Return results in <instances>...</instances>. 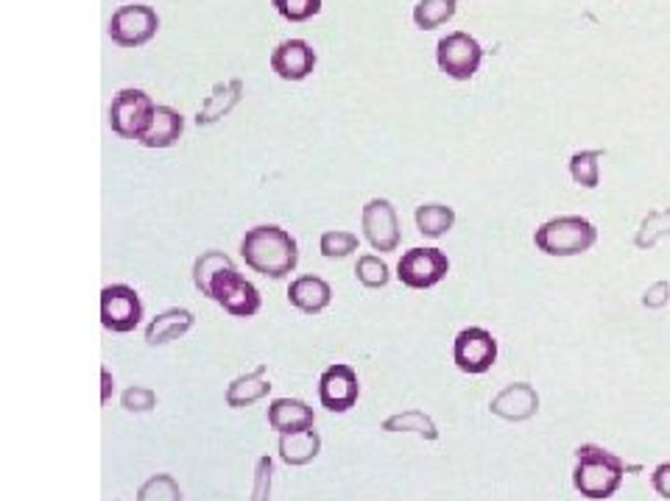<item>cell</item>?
<instances>
[{
	"label": "cell",
	"mask_w": 670,
	"mask_h": 501,
	"mask_svg": "<svg viewBox=\"0 0 670 501\" xmlns=\"http://www.w3.org/2000/svg\"><path fill=\"white\" fill-rule=\"evenodd\" d=\"M193 282L202 295L224 306L235 317H251L260 312V290L235 271L233 260L224 251H205L193 265Z\"/></svg>",
	"instance_id": "1"
},
{
	"label": "cell",
	"mask_w": 670,
	"mask_h": 501,
	"mask_svg": "<svg viewBox=\"0 0 670 501\" xmlns=\"http://www.w3.org/2000/svg\"><path fill=\"white\" fill-rule=\"evenodd\" d=\"M240 257L255 273L268 279H286L297 268V240L275 223L255 226L240 240Z\"/></svg>",
	"instance_id": "2"
},
{
	"label": "cell",
	"mask_w": 670,
	"mask_h": 501,
	"mask_svg": "<svg viewBox=\"0 0 670 501\" xmlns=\"http://www.w3.org/2000/svg\"><path fill=\"white\" fill-rule=\"evenodd\" d=\"M626 477V462L600 446H578L576 468H573V488L584 499H609L620 490Z\"/></svg>",
	"instance_id": "3"
},
{
	"label": "cell",
	"mask_w": 670,
	"mask_h": 501,
	"mask_svg": "<svg viewBox=\"0 0 670 501\" xmlns=\"http://www.w3.org/2000/svg\"><path fill=\"white\" fill-rule=\"evenodd\" d=\"M595 242H598V229H595L592 220L581 218V215H561V218L545 220L534 231L536 251L548 257L587 254Z\"/></svg>",
	"instance_id": "4"
},
{
	"label": "cell",
	"mask_w": 670,
	"mask_h": 501,
	"mask_svg": "<svg viewBox=\"0 0 670 501\" xmlns=\"http://www.w3.org/2000/svg\"><path fill=\"white\" fill-rule=\"evenodd\" d=\"M154 112H157V106H154V101L143 90H121L112 98L110 126L117 137L137 139L141 143L148 128H152Z\"/></svg>",
	"instance_id": "5"
},
{
	"label": "cell",
	"mask_w": 670,
	"mask_h": 501,
	"mask_svg": "<svg viewBox=\"0 0 670 501\" xmlns=\"http://www.w3.org/2000/svg\"><path fill=\"white\" fill-rule=\"evenodd\" d=\"M450 273V260L442 248H411L396 262V279L411 290L436 288Z\"/></svg>",
	"instance_id": "6"
},
{
	"label": "cell",
	"mask_w": 670,
	"mask_h": 501,
	"mask_svg": "<svg viewBox=\"0 0 670 501\" xmlns=\"http://www.w3.org/2000/svg\"><path fill=\"white\" fill-rule=\"evenodd\" d=\"M481 59H484V48L466 31H453V34L442 36L436 45L439 70L455 81L473 79L481 67Z\"/></svg>",
	"instance_id": "7"
},
{
	"label": "cell",
	"mask_w": 670,
	"mask_h": 501,
	"mask_svg": "<svg viewBox=\"0 0 670 501\" xmlns=\"http://www.w3.org/2000/svg\"><path fill=\"white\" fill-rule=\"evenodd\" d=\"M143 301L128 284H110L101 290V323L115 334H128L141 326Z\"/></svg>",
	"instance_id": "8"
},
{
	"label": "cell",
	"mask_w": 670,
	"mask_h": 501,
	"mask_svg": "<svg viewBox=\"0 0 670 501\" xmlns=\"http://www.w3.org/2000/svg\"><path fill=\"white\" fill-rule=\"evenodd\" d=\"M497 359V341L481 326L461 328L453 343V363L461 374H486Z\"/></svg>",
	"instance_id": "9"
},
{
	"label": "cell",
	"mask_w": 670,
	"mask_h": 501,
	"mask_svg": "<svg viewBox=\"0 0 670 501\" xmlns=\"http://www.w3.org/2000/svg\"><path fill=\"white\" fill-rule=\"evenodd\" d=\"M159 29V18L146 3H134V7H121L110 20V40L121 48H141L148 40H154Z\"/></svg>",
	"instance_id": "10"
},
{
	"label": "cell",
	"mask_w": 670,
	"mask_h": 501,
	"mask_svg": "<svg viewBox=\"0 0 670 501\" xmlns=\"http://www.w3.org/2000/svg\"><path fill=\"white\" fill-rule=\"evenodd\" d=\"M361 398L358 374L344 363H336L319 376V401L330 413H350Z\"/></svg>",
	"instance_id": "11"
},
{
	"label": "cell",
	"mask_w": 670,
	"mask_h": 501,
	"mask_svg": "<svg viewBox=\"0 0 670 501\" xmlns=\"http://www.w3.org/2000/svg\"><path fill=\"white\" fill-rule=\"evenodd\" d=\"M363 234H367L369 246L374 251H396L400 248V223H396V212L391 207V201L385 198H372V201L363 207Z\"/></svg>",
	"instance_id": "12"
},
{
	"label": "cell",
	"mask_w": 670,
	"mask_h": 501,
	"mask_svg": "<svg viewBox=\"0 0 670 501\" xmlns=\"http://www.w3.org/2000/svg\"><path fill=\"white\" fill-rule=\"evenodd\" d=\"M536 409H539V393L528 382H514L489 401V413L512 424L528 421L536 415Z\"/></svg>",
	"instance_id": "13"
},
{
	"label": "cell",
	"mask_w": 670,
	"mask_h": 501,
	"mask_svg": "<svg viewBox=\"0 0 670 501\" xmlns=\"http://www.w3.org/2000/svg\"><path fill=\"white\" fill-rule=\"evenodd\" d=\"M316 67V51L305 40H286L271 51V70L282 81H305Z\"/></svg>",
	"instance_id": "14"
},
{
	"label": "cell",
	"mask_w": 670,
	"mask_h": 501,
	"mask_svg": "<svg viewBox=\"0 0 670 501\" xmlns=\"http://www.w3.org/2000/svg\"><path fill=\"white\" fill-rule=\"evenodd\" d=\"M268 427L277 429L280 435H297L305 432V429H313V407H308L302 398H275L268 404Z\"/></svg>",
	"instance_id": "15"
},
{
	"label": "cell",
	"mask_w": 670,
	"mask_h": 501,
	"mask_svg": "<svg viewBox=\"0 0 670 501\" xmlns=\"http://www.w3.org/2000/svg\"><path fill=\"white\" fill-rule=\"evenodd\" d=\"M288 301L291 306H297L305 315H319L330 306L332 290L324 279L319 276H299L293 279L291 288H288Z\"/></svg>",
	"instance_id": "16"
},
{
	"label": "cell",
	"mask_w": 670,
	"mask_h": 501,
	"mask_svg": "<svg viewBox=\"0 0 670 501\" xmlns=\"http://www.w3.org/2000/svg\"><path fill=\"white\" fill-rule=\"evenodd\" d=\"M193 312L190 310H165L154 317L152 323L146 326V343L148 346H165L171 341H179L182 334H187L193 328Z\"/></svg>",
	"instance_id": "17"
},
{
	"label": "cell",
	"mask_w": 670,
	"mask_h": 501,
	"mask_svg": "<svg viewBox=\"0 0 670 501\" xmlns=\"http://www.w3.org/2000/svg\"><path fill=\"white\" fill-rule=\"evenodd\" d=\"M182 132H185V117L176 109H171V106H157L152 128L141 139V145H146V148H171L182 137Z\"/></svg>",
	"instance_id": "18"
},
{
	"label": "cell",
	"mask_w": 670,
	"mask_h": 501,
	"mask_svg": "<svg viewBox=\"0 0 670 501\" xmlns=\"http://www.w3.org/2000/svg\"><path fill=\"white\" fill-rule=\"evenodd\" d=\"M268 390H271V382L266 379V365H260V368H255L251 374H244L238 376V379L229 382L227 404L233 409L249 407V404L266 398Z\"/></svg>",
	"instance_id": "19"
},
{
	"label": "cell",
	"mask_w": 670,
	"mask_h": 501,
	"mask_svg": "<svg viewBox=\"0 0 670 501\" xmlns=\"http://www.w3.org/2000/svg\"><path fill=\"white\" fill-rule=\"evenodd\" d=\"M321 451V438L316 429H305L297 435H280V460L286 466H308L319 457Z\"/></svg>",
	"instance_id": "20"
},
{
	"label": "cell",
	"mask_w": 670,
	"mask_h": 501,
	"mask_svg": "<svg viewBox=\"0 0 670 501\" xmlns=\"http://www.w3.org/2000/svg\"><path fill=\"white\" fill-rule=\"evenodd\" d=\"M383 432H414L425 440H439V429L433 418L420 413V409H409V413H396L385 418Z\"/></svg>",
	"instance_id": "21"
},
{
	"label": "cell",
	"mask_w": 670,
	"mask_h": 501,
	"mask_svg": "<svg viewBox=\"0 0 670 501\" xmlns=\"http://www.w3.org/2000/svg\"><path fill=\"white\" fill-rule=\"evenodd\" d=\"M240 93H244V84H240L238 79L229 81V84H221V93H218V87H216V95H210L205 104V109L198 112V117H196L198 126H210V123H216L218 117L227 115V112L233 109V104H238Z\"/></svg>",
	"instance_id": "22"
},
{
	"label": "cell",
	"mask_w": 670,
	"mask_h": 501,
	"mask_svg": "<svg viewBox=\"0 0 670 501\" xmlns=\"http://www.w3.org/2000/svg\"><path fill=\"white\" fill-rule=\"evenodd\" d=\"M414 218L416 229L425 237H442L455 226L453 207H444V203H422Z\"/></svg>",
	"instance_id": "23"
},
{
	"label": "cell",
	"mask_w": 670,
	"mask_h": 501,
	"mask_svg": "<svg viewBox=\"0 0 670 501\" xmlns=\"http://www.w3.org/2000/svg\"><path fill=\"white\" fill-rule=\"evenodd\" d=\"M458 9V0H420L414 7V23L416 29L431 31L447 23Z\"/></svg>",
	"instance_id": "24"
},
{
	"label": "cell",
	"mask_w": 670,
	"mask_h": 501,
	"mask_svg": "<svg viewBox=\"0 0 670 501\" xmlns=\"http://www.w3.org/2000/svg\"><path fill=\"white\" fill-rule=\"evenodd\" d=\"M600 159H604V150H578V154H573V181L581 185L584 190H595V187L600 185Z\"/></svg>",
	"instance_id": "25"
},
{
	"label": "cell",
	"mask_w": 670,
	"mask_h": 501,
	"mask_svg": "<svg viewBox=\"0 0 670 501\" xmlns=\"http://www.w3.org/2000/svg\"><path fill=\"white\" fill-rule=\"evenodd\" d=\"M319 251L327 257V260H344V257H350L352 251H358V237L352 234V231L330 229L321 234Z\"/></svg>",
	"instance_id": "26"
},
{
	"label": "cell",
	"mask_w": 670,
	"mask_h": 501,
	"mask_svg": "<svg viewBox=\"0 0 670 501\" xmlns=\"http://www.w3.org/2000/svg\"><path fill=\"white\" fill-rule=\"evenodd\" d=\"M137 501H182V488L171 473H157L137 490Z\"/></svg>",
	"instance_id": "27"
},
{
	"label": "cell",
	"mask_w": 670,
	"mask_h": 501,
	"mask_svg": "<svg viewBox=\"0 0 670 501\" xmlns=\"http://www.w3.org/2000/svg\"><path fill=\"white\" fill-rule=\"evenodd\" d=\"M355 276H358V282L363 284V288L378 290V288H385V284H389L391 273H389V265H385L380 257L367 254V257H361V260H358Z\"/></svg>",
	"instance_id": "28"
},
{
	"label": "cell",
	"mask_w": 670,
	"mask_h": 501,
	"mask_svg": "<svg viewBox=\"0 0 670 501\" xmlns=\"http://www.w3.org/2000/svg\"><path fill=\"white\" fill-rule=\"evenodd\" d=\"M670 234V207L662 212H651L642 220L640 231H637L635 242L637 248H653L659 242V237Z\"/></svg>",
	"instance_id": "29"
},
{
	"label": "cell",
	"mask_w": 670,
	"mask_h": 501,
	"mask_svg": "<svg viewBox=\"0 0 670 501\" xmlns=\"http://www.w3.org/2000/svg\"><path fill=\"white\" fill-rule=\"evenodd\" d=\"M271 7L280 18L291 20V23H305L321 12V0H271Z\"/></svg>",
	"instance_id": "30"
},
{
	"label": "cell",
	"mask_w": 670,
	"mask_h": 501,
	"mask_svg": "<svg viewBox=\"0 0 670 501\" xmlns=\"http://www.w3.org/2000/svg\"><path fill=\"white\" fill-rule=\"evenodd\" d=\"M123 409H128V413H152L154 407H157V396H154V390H148V387L134 385L128 387L126 393H123Z\"/></svg>",
	"instance_id": "31"
},
{
	"label": "cell",
	"mask_w": 670,
	"mask_h": 501,
	"mask_svg": "<svg viewBox=\"0 0 670 501\" xmlns=\"http://www.w3.org/2000/svg\"><path fill=\"white\" fill-rule=\"evenodd\" d=\"M271 473H275L271 457H260L255 466V484H251L249 501H268V495H271Z\"/></svg>",
	"instance_id": "32"
},
{
	"label": "cell",
	"mask_w": 670,
	"mask_h": 501,
	"mask_svg": "<svg viewBox=\"0 0 670 501\" xmlns=\"http://www.w3.org/2000/svg\"><path fill=\"white\" fill-rule=\"evenodd\" d=\"M668 301H670V284L668 282L651 284V288L646 290V295H642V304H646L648 310H662Z\"/></svg>",
	"instance_id": "33"
},
{
	"label": "cell",
	"mask_w": 670,
	"mask_h": 501,
	"mask_svg": "<svg viewBox=\"0 0 670 501\" xmlns=\"http://www.w3.org/2000/svg\"><path fill=\"white\" fill-rule=\"evenodd\" d=\"M651 484L662 499H670V462H662V466L653 468Z\"/></svg>",
	"instance_id": "34"
},
{
	"label": "cell",
	"mask_w": 670,
	"mask_h": 501,
	"mask_svg": "<svg viewBox=\"0 0 670 501\" xmlns=\"http://www.w3.org/2000/svg\"><path fill=\"white\" fill-rule=\"evenodd\" d=\"M101 376H104V396H101V401H110V390H112V379H110V370H101Z\"/></svg>",
	"instance_id": "35"
}]
</instances>
